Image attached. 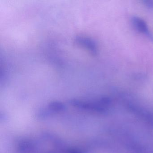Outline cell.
<instances>
[{"mask_svg":"<svg viewBox=\"0 0 153 153\" xmlns=\"http://www.w3.org/2000/svg\"><path fill=\"white\" fill-rule=\"evenodd\" d=\"M74 42L76 44L87 49L93 55L95 56L98 54V48L97 43L92 38L83 36H76L74 38Z\"/></svg>","mask_w":153,"mask_h":153,"instance_id":"1","label":"cell"},{"mask_svg":"<svg viewBox=\"0 0 153 153\" xmlns=\"http://www.w3.org/2000/svg\"><path fill=\"white\" fill-rule=\"evenodd\" d=\"M131 23L134 28L140 33L146 36L153 42V35L149 30L146 21L139 17L134 16L131 18Z\"/></svg>","mask_w":153,"mask_h":153,"instance_id":"2","label":"cell"},{"mask_svg":"<svg viewBox=\"0 0 153 153\" xmlns=\"http://www.w3.org/2000/svg\"><path fill=\"white\" fill-rule=\"evenodd\" d=\"M49 108L55 111H62L65 109V105L61 102L55 101L51 102L49 104Z\"/></svg>","mask_w":153,"mask_h":153,"instance_id":"3","label":"cell"},{"mask_svg":"<svg viewBox=\"0 0 153 153\" xmlns=\"http://www.w3.org/2000/svg\"><path fill=\"white\" fill-rule=\"evenodd\" d=\"M144 3L147 7L150 9L153 10V1H151V0L144 1Z\"/></svg>","mask_w":153,"mask_h":153,"instance_id":"4","label":"cell"},{"mask_svg":"<svg viewBox=\"0 0 153 153\" xmlns=\"http://www.w3.org/2000/svg\"><path fill=\"white\" fill-rule=\"evenodd\" d=\"M67 153H83V152L77 149H71Z\"/></svg>","mask_w":153,"mask_h":153,"instance_id":"5","label":"cell"}]
</instances>
